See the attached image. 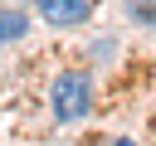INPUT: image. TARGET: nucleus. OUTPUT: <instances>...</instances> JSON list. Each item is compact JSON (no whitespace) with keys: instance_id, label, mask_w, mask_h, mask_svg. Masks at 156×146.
I'll use <instances>...</instances> for the list:
<instances>
[{"instance_id":"obj_1","label":"nucleus","mask_w":156,"mask_h":146,"mask_svg":"<svg viewBox=\"0 0 156 146\" xmlns=\"http://www.w3.org/2000/svg\"><path fill=\"white\" fill-rule=\"evenodd\" d=\"M49 107H54L58 122H83V117L93 112V78L78 73V68L58 73L54 88H49Z\"/></svg>"},{"instance_id":"obj_3","label":"nucleus","mask_w":156,"mask_h":146,"mask_svg":"<svg viewBox=\"0 0 156 146\" xmlns=\"http://www.w3.org/2000/svg\"><path fill=\"white\" fill-rule=\"evenodd\" d=\"M29 24H24V15L20 10H0V44H10V39H20Z\"/></svg>"},{"instance_id":"obj_5","label":"nucleus","mask_w":156,"mask_h":146,"mask_svg":"<svg viewBox=\"0 0 156 146\" xmlns=\"http://www.w3.org/2000/svg\"><path fill=\"white\" fill-rule=\"evenodd\" d=\"M107 146H136V141H127V136H117V141H107Z\"/></svg>"},{"instance_id":"obj_2","label":"nucleus","mask_w":156,"mask_h":146,"mask_svg":"<svg viewBox=\"0 0 156 146\" xmlns=\"http://www.w3.org/2000/svg\"><path fill=\"white\" fill-rule=\"evenodd\" d=\"M34 10H39V19L54 24V29H73V24L88 19V0H34Z\"/></svg>"},{"instance_id":"obj_4","label":"nucleus","mask_w":156,"mask_h":146,"mask_svg":"<svg viewBox=\"0 0 156 146\" xmlns=\"http://www.w3.org/2000/svg\"><path fill=\"white\" fill-rule=\"evenodd\" d=\"M132 15H136L146 29H156V0H132Z\"/></svg>"}]
</instances>
